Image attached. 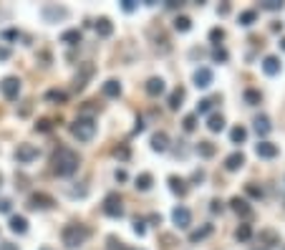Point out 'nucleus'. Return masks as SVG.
I'll return each instance as SVG.
<instances>
[{"label":"nucleus","instance_id":"nucleus-1","mask_svg":"<svg viewBox=\"0 0 285 250\" xmlns=\"http://www.w3.org/2000/svg\"><path fill=\"white\" fill-rule=\"evenodd\" d=\"M51 164H53V172H56L58 177H71V175L78 170V154H76L73 149H68V147H58V149L53 152Z\"/></svg>","mask_w":285,"mask_h":250},{"label":"nucleus","instance_id":"nucleus-2","mask_svg":"<svg viewBox=\"0 0 285 250\" xmlns=\"http://www.w3.org/2000/svg\"><path fill=\"white\" fill-rule=\"evenodd\" d=\"M89 235H91V233H89V228L71 223V225H66V228H63L61 240H63V245H66V248H78V245H84V243L89 240Z\"/></svg>","mask_w":285,"mask_h":250},{"label":"nucleus","instance_id":"nucleus-3","mask_svg":"<svg viewBox=\"0 0 285 250\" xmlns=\"http://www.w3.org/2000/svg\"><path fill=\"white\" fill-rule=\"evenodd\" d=\"M71 134L78 139V142H91L94 134H96V121L91 116H78L73 124H71Z\"/></svg>","mask_w":285,"mask_h":250},{"label":"nucleus","instance_id":"nucleus-4","mask_svg":"<svg viewBox=\"0 0 285 250\" xmlns=\"http://www.w3.org/2000/svg\"><path fill=\"white\" fill-rule=\"evenodd\" d=\"M104 213H106L109 218H121V215H124V200H121L119 192L106 195V200H104Z\"/></svg>","mask_w":285,"mask_h":250},{"label":"nucleus","instance_id":"nucleus-5","mask_svg":"<svg viewBox=\"0 0 285 250\" xmlns=\"http://www.w3.org/2000/svg\"><path fill=\"white\" fill-rule=\"evenodd\" d=\"M0 94H3L8 101L18 99V94H20V78L18 76H5L3 81H0Z\"/></svg>","mask_w":285,"mask_h":250},{"label":"nucleus","instance_id":"nucleus-6","mask_svg":"<svg viewBox=\"0 0 285 250\" xmlns=\"http://www.w3.org/2000/svg\"><path fill=\"white\" fill-rule=\"evenodd\" d=\"M53 205H56L53 197L46 195V192H33L28 197V207H30V210H48V207H53Z\"/></svg>","mask_w":285,"mask_h":250},{"label":"nucleus","instance_id":"nucleus-7","mask_svg":"<svg viewBox=\"0 0 285 250\" xmlns=\"http://www.w3.org/2000/svg\"><path fill=\"white\" fill-rule=\"evenodd\" d=\"M38 147H33V144H20L18 149H15V159H18V164H30L33 159H38Z\"/></svg>","mask_w":285,"mask_h":250},{"label":"nucleus","instance_id":"nucleus-8","mask_svg":"<svg viewBox=\"0 0 285 250\" xmlns=\"http://www.w3.org/2000/svg\"><path fill=\"white\" fill-rule=\"evenodd\" d=\"M210 83H212V71H210V68H197V71H194V86L207 89Z\"/></svg>","mask_w":285,"mask_h":250},{"label":"nucleus","instance_id":"nucleus-9","mask_svg":"<svg viewBox=\"0 0 285 250\" xmlns=\"http://www.w3.org/2000/svg\"><path fill=\"white\" fill-rule=\"evenodd\" d=\"M172 218H174V223L179 228H189L192 225V213L187 210V207H177V210L172 213Z\"/></svg>","mask_w":285,"mask_h":250},{"label":"nucleus","instance_id":"nucleus-10","mask_svg":"<svg viewBox=\"0 0 285 250\" xmlns=\"http://www.w3.org/2000/svg\"><path fill=\"white\" fill-rule=\"evenodd\" d=\"M255 152H258V157H263V159H273V157H278V147H275L273 142H260V144L255 147Z\"/></svg>","mask_w":285,"mask_h":250},{"label":"nucleus","instance_id":"nucleus-11","mask_svg":"<svg viewBox=\"0 0 285 250\" xmlns=\"http://www.w3.org/2000/svg\"><path fill=\"white\" fill-rule=\"evenodd\" d=\"M167 147H169V137H167L164 132H156V134L151 137V149H154V152H167Z\"/></svg>","mask_w":285,"mask_h":250},{"label":"nucleus","instance_id":"nucleus-12","mask_svg":"<svg viewBox=\"0 0 285 250\" xmlns=\"http://www.w3.org/2000/svg\"><path fill=\"white\" fill-rule=\"evenodd\" d=\"M232 210L237 213V215H242V218H250L253 215V210H250V205L245 202V200H240V197H232Z\"/></svg>","mask_w":285,"mask_h":250},{"label":"nucleus","instance_id":"nucleus-13","mask_svg":"<svg viewBox=\"0 0 285 250\" xmlns=\"http://www.w3.org/2000/svg\"><path fill=\"white\" fill-rule=\"evenodd\" d=\"M146 94L149 96H159V94H164V81H161V78H149L146 81Z\"/></svg>","mask_w":285,"mask_h":250},{"label":"nucleus","instance_id":"nucleus-14","mask_svg":"<svg viewBox=\"0 0 285 250\" xmlns=\"http://www.w3.org/2000/svg\"><path fill=\"white\" fill-rule=\"evenodd\" d=\"M242 164H245V157H242L240 152H235V154H230L227 159H225V167H227V170L230 172H235V170H240V167Z\"/></svg>","mask_w":285,"mask_h":250},{"label":"nucleus","instance_id":"nucleus-15","mask_svg":"<svg viewBox=\"0 0 285 250\" xmlns=\"http://www.w3.org/2000/svg\"><path fill=\"white\" fill-rule=\"evenodd\" d=\"M101 91H104V96H109V99H116V96L121 94V83L111 78V81H106V83H104V89H101Z\"/></svg>","mask_w":285,"mask_h":250},{"label":"nucleus","instance_id":"nucleus-16","mask_svg":"<svg viewBox=\"0 0 285 250\" xmlns=\"http://www.w3.org/2000/svg\"><path fill=\"white\" fill-rule=\"evenodd\" d=\"M96 33H99L101 38H109V35L114 33L111 20H109V18H99V20H96Z\"/></svg>","mask_w":285,"mask_h":250},{"label":"nucleus","instance_id":"nucleus-17","mask_svg":"<svg viewBox=\"0 0 285 250\" xmlns=\"http://www.w3.org/2000/svg\"><path fill=\"white\" fill-rule=\"evenodd\" d=\"M10 230L18 233V235H23V233L28 230V220H25L23 215H13V218H10Z\"/></svg>","mask_w":285,"mask_h":250},{"label":"nucleus","instance_id":"nucleus-18","mask_svg":"<svg viewBox=\"0 0 285 250\" xmlns=\"http://www.w3.org/2000/svg\"><path fill=\"white\" fill-rule=\"evenodd\" d=\"M270 129H273V127H270V119H268L265 114H260V116L255 119V132H258L260 137H265Z\"/></svg>","mask_w":285,"mask_h":250},{"label":"nucleus","instance_id":"nucleus-19","mask_svg":"<svg viewBox=\"0 0 285 250\" xmlns=\"http://www.w3.org/2000/svg\"><path fill=\"white\" fill-rule=\"evenodd\" d=\"M263 71H265L268 76H275V73L280 71V61H278L275 56H268V58L263 61Z\"/></svg>","mask_w":285,"mask_h":250},{"label":"nucleus","instance_id":"nucleus-20","mask_svg":"<svg viewBox=\"0 0 285 250\" xmlns=\"http://www.w3.org/2000/svg\"><path fill=\"white\" fill-rule=\"evenodd\" d=\"M207 129H210V132H222V129H225V119H222L220 114H212V116L207 119Z\"/></svg>","mask_w":285,"mask_h":250},{"label":"nucleus","instance_id":"nucleus-21","mask_svg":"<svg viewBox=\"0 0 285 250\" xmlns=\"http://www.w3.org/2000/svg\"><path fill=\"white\" fill-rule=\"evenodd\" d=\"M61 40L68 46H76V43H81V30H66V33H61Z\"/></svg>","mask_w":285,"mask_h":250},{"label":"nucleus","instance_id":"nucleus-22","mask_svg":"<svg viewBox=\"0 0 285 250\" xmlns=\"http://www.w3.org/2000/svg\"><path fill=\"white\" fill-rule=\"evenodd\" d=\"M43 15H46L48 20H51V18H66V15H68V10H66V8H53V5H46V8H43Z\"/></svg>","mask_w":285,"mask_h":250},{"label":"nucleus","instance_id":"nucleus-23","mask_svg":"<svg viewBox=\"0 0 285 250\" xmlns=\"http://www.w3.org/2000/svg\"><path fill=\"white\" fill-rule=\"evenodd\" d=\"M169 185H172V192L174 195H187V182L184 180H179V177H169Z\"/></svg>","mask_w":285,"mask_h":250},{"label":"nucleus","instance_id":"nucleus-24","mask_svg":"<svg viewBox=\"0 0 285 250\" xmlns=\"http://www.w3.org/2000/svg\"><path fill=\"white\" fill-rule=\"evenodd\" d=\"M151 182H154V177H151L149 172H142V175L137 177V190H142V192H144V190H149V187H151Z\"/></svg>","mask_w":285,"mask_h":250},{"label":"nucleus","instance_id":"nucleus-25","mask_svg":"<svg viewBox=\"0 0 285 250\" xmlns=\"http://www.w3.org/2000/svg\"><path fill=\"white\" fill-rule=\"evenodd\" d=\"M230 139H232V144H242V142L248 139V132L242 129V127H235V129L230 132Z\"/></svg>","mask_w":285,"mask_h":250},{"label":"nucleus","instance_id":"nucleus-26","mask_svg":"<svg viewBox=\"0 0 285 250\" xmlns=\"http://www.w3.org/2000/svg\"><path fill=\"white\" fill-rule=\"evenodd\" d=\"M197 154H202V157H212V154H215L212 142H199V144H197Z\"/></svg>","mask_w":285,"mask_h":250},{"label":"nucleus","instance_id":"nucleus-27","mask_svg":"<svg viewBox=\"0 0 285 250\" xmlns=\"http://www.w3.org/2000/svg\"><path fill=\"white\" fill-rule=\"evenodd\" d=\"M174 28H177V30H179V33H187V30H189V28H192V20H189V18H187V15H179V18H177V20H174Z\"/></svg>","mask_w":285,"mask_h":250},{"label":"nucleus","instance_id":"nucleus-28","mask_svg":"<svg viewBox=\"0 0 285 250\" xmlns=\"http://www.w3.org/2000/svg\"><path fill=\"white\" fill-rule=\"evenodd\" d=\"M242 99H245V104L255 106V104H260V91H253V89H248L245 94H242Z\"/></svg>","mask_w":285,"mask_h":250},{"label":"nucleus","instance_id":"nucleus-29","mask_svg":"<svg viewBox=\"0 0 285 250\" xmlns=\"http://www.w3.org/2000/svg\"><path fill=\"white\" fill-rule=\"evenodd\" d=\"M182 99H184V91L177 89V91L169 96V109H179V106H182Z\"/></svg>","mask_w":285,"mask_h":250},{"label":"nucleus","instance_id":"nucleus-30","mask_svg":"<svg viewBox=\"0 0 285 250\" xmlns=\"http://www.w3.org/2000/svg\"><path fill=\"white\" fill-rule=\"evenodd\" d=\"M210 233H212V225H205L202 230H194V233L189 235V240H192V243H197V240H202V238H207Z\"/></svg>","mask_w":285,"mask_h":250},{"label":"nucleus","instance_id":"nucleus-31","mask_svg":"<svg viewBox=\"0 0 285 250\" xmlns=\"http://www.w3.org/2000/svg\"><path fill=\"white\" fill-rule=\"evenodd\" d=\"M237 240H250L253 238V230H250V225H242V228H237Z\"/></svg>","mask_w":285,"mask_h":250},{"label":"nucleus","instance_id":"nucleus-32","mask_svg":"<svg viewBox=\"0 0 285 250\" xmlns=\"http://www.w3.org/2000/svg\"><path fill=\"white\" fill-rule=\"evenodd\" d=\"M212 58H215L217 63H225V61H227V51L220 48V46H215V48H212Z\"/></svg>","mask_w":285,"mask_h":250},{"label":"nucleus","instance_id":"nucleus-33","mask_svg":"<svg viewBox=\"0 0 285 250\" xmlns=\"http://www.w3.org/2000/svg\"><path fill=\"white\" fill-rule=\"evenodd\" d=\"M255 20V10H245V13H240V23L242 25H253Z\"/></svg>","mask_w":285,"mask_h":250},{"label":"nucleus","instance_id":"nucleus-34","mask_svg":"<svg viewBox=\"0 0 285 250\" xmlns=\"http://www.w3.org/2000/svg\"><path fill=\"white\" fill-rule=\"evenodd\" d=\"M260 238H263L268 245H275V243H278V235H275L273 230H263V233H260Z\"/></svg>","mask_w":285,"mask_h":250},{"label":"nucleus","instance_id":"nucleus-35","mask_svg":"<svg viewBox=\"0 0 285 250\" xmlns=\"http://www.w3.org/2000/svg\"><path fill=\"white\" fill-rule=\"evenodd\" d=\"M210 109H212V101H210V99H202V101L197 104V114H207Z\"/></svg>","mask_w":285,"mask_h":250},{"label":"nucleus","instance_id":"nucleus-36","mask_svg":"<svg viewBox=\"0 0 285 250\" xmlns=\"http://www.w3.org/2000/svg\"><path fill=\"white\" fill-rule=\"evenodd\" d=\"M109 250H132L124 243H116V238H109Z\"/></svg>","mask_w":285,"mask_h":250},{"label":"nucleus","instance_id":"nucleus-37","mask_svg":"<svg viewBox=\"0 0 285 250\" xmlns=\"http://www.w3.org/2000/svg\"><path fill=\"white\" fill-rule=\"evenodd\" d=\"M210 38L215 40V46H220V40L225 38V30H222V28H215V30L210 33Z\"/></svg>","mask_w":285,"mask_h":250},{"label":"nucleus","instance_id":"nucleus-38","mask_svg":"<svg viewBox=\"0 0 285 250\" xmlns=\"http://www.w3.org/2000/svg\"><path fill=\"white\" fill-rule=\"evenodd\" d=\"M263 8H268V10H280V8H283V3H280V0H265Z\"/></svg>","mask_w":285,"mask_h":250},{"label":"nucleus","instance_id":"nucleus-39","mask_svg":"<svg viewBox=\"0 0 285 250\" xmlns=\"http://www.w3.org/2000/svg\"><path fill=\"white\" fill-rule=\"evenodd\" d=\"M245 192H248L250 197H258V200L263 197V190H260V187H255V185H248V187H245Z\"/></svg>","mask_w":285,"mask_h":250},{"label":"nucleus","instance_id":"nucleus-40","mask_svg":"<svg viewBox=\"0 0 285 250\" xmlns=\"http://www.w3.org/2000/svg\"><path fill=\"white\" fill-rule=\"evenodd\" d=\"M134 233H137V235H144V233H146V223L137 218V220H134Z\"/></svg>","mask_w":285,"mask_h":250},{"label":"nucleus","instance_id":"nucleus-41","mask_svg":"<svg viewBox=\"0 0 285 250\" xmlns=\"http://www.w3.org/2000/svg\"><path fill=\"white\" fill-rule=\"evenodd\" d=\"M194 127H197V116L192 114V116H187V119H184V129H187V132H192Z\"/></svg>","mask_w":285,"mask_h":250},{"label":"nucleus","instance_id":"nucleus-42","mask_svg":"<svg viewBox=\"0 0 285 250\" xmlns=\"http://www.w3.org/2000/svg\"><path fill=\"white\" fill-rule=\"evenodd\" d=\"M46 96H48L51 101H66V94H63V91H48Z\"/></svg>","mask_w":285,"mask_h":250},{"label":"nucleus","instance_id":"nucleus-43","mask_svg":"<svg viewBox=\"0 0 285 250\" xmlns=\"http://www.w3.org/2000/svg\"><path fill=\"white\" fill-rule=\"evenodd\" d=\"M114 154H116L119 159H129V149H127V147H116Z\"/></svg>","mask_w":285,"mask_h":250},{"label":"nucleus","instance_id":"nucleus-44","mask_svg":"<svg viewBox=\"0 0 285 250\" xmlns=\"http://www.w3.org/2000/svg\"><path fill=\"white\" fill-rule=\"evenodd\" d=\"M35 129H40V132H51V121H48V119H40Z\"/></svg>","mask_w":285,"mask_h":250},{"label":"nucleus","instance_id":"nucleus-45","mask_svg":"<svg viewBox=\"0 0 285 250\" xmlns=\"http://www.w3.org/2000/svg\"><path fill=\"white\" fill-rule=\"evenodd\" d=\"M121 8H124L127 13H132V10H134L137 5H134V0H124V3H121Z\"/></svg>","mask_w":285,"mask_h":250},{"label":"nucleus","instance_id":"nucleus-46","mask_svg":"<svg viewBox=\"0 0 285 250\" xmlns=\"http://www.w3.org/2000/svg\"><path fill=\"white\" fill-rule=\"evenodd\" d=\"M0 213H10V200H0Z\"/></svg>","mask_w":285,"mask_h":250},{"label":"nucleus","instance_id":"nucleus-47","mask_svg":"<svg viewBox=\"0 0 285 250\" xmlns=\"http://www.w3.org/2000/svg\"><path fill=\"white\" fill-rule=\"evenodd\" d=\"M0 250H18V245H13V243H0Z\"/></svg>","mask_w":285,"mask_h":250},{"label":"nucleus","instance_id":"nucleus-48","mask_svg":"<svg viewBox=\"0 0 285 250\" xmlns=\"http://www.w3.org/2000/svg\"><path fill=\"white\" fill-rule=\"evenodd\" d=\"M116 180L124 182V180H127V172H124V170H116Z\"/></svg>","mask_w":285,"mask_h":250},{"label":"nucleus","instance_id":"nucleus-49","mask_svg":"<svg viewBox=\"0 0 285 250\" xmlns=\"http://www.w3.org/2000/svg\"><path fill=\"white\" fill-rule=\"evenodd\" d=\"M18 35H20L18 30H5V33H3V38H18Z\"/></svg>","mask_w":285,"mask_h":250},{"label":"nucleus","instance_id":"nucleus-50","mask_svg":"<svg viewBox=\"0 0 285 250\" xmlns=\"http://www.w3.org/2000/svg\"><path fill=\"white\" fill-rule=\"evenodd\" d=\"M5 58H10V51L8 48H0V61H5Z\"/></svg>","mask_w":285,"mask_h":250},{"label":"nucleus","instance_id":"nucleus-51","mask_svg":"<svg viewBox=\"0 0 285 250\" xmlns=\"http://www.w3.org/2000/svg\"><path fill=\"white\" fill-rule=\"evenodd\" d=\"M220 210H222V202L215 200V202H212V213H220Z\"/></svg>","mask_w":285,"mask_h":250},{"label":"nucleus","instance_id":"nucleus-52","mask_svg":"<svg viewBox=\"0 0 285 250\" xmlns=\"http://www.w3.org/2000/svg\"><path fill=\"white\" fill-rule=\"evenodd\" d=\"M134 132H144V121H142V119L137 121V127H134Z\"/></svg>","mask_w":285,"mask_h":250},{"label":"nucleus","instance_id":"nucleus-53","mask_svg":"<svg viewBox=\"0 0 285 250\" xmlns=\"http://www.w3.org/2000/svg\"><path fill=\"white\" fill-rule=\"evenodd\" d=\"M280 46H283V51H285V38H283V43H280Z\"/></svg>","mask_w":285,"mask_h":250},{"label":"nucleus","instance_id":"nucleus-54","mask_svg":"<svg viewBox=\"0 0 285 250\" xmlns=\"http://www.w3.org/2000/svg\"><path fill=\"white\" fill-rule=\"evenodd\" d=\"M0 182H3V175H0Z\"/></svg>","mask_w":285,"mask_h":250}]
</instances>
